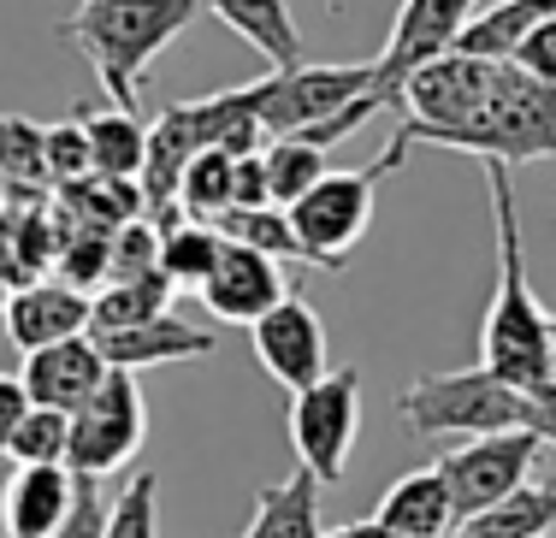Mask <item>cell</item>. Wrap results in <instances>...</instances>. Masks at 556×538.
Here are the masks:
<instances>
[{"instance_id": "12", "label": "cell", "mask_w": 556, "mask_h": 538, "mask_svg": "<svg viewBox=\"0 0 556 538\" xmlns=\"http://www.w3.org/2000/svg\"><path fill=\"white\" fill-rule=\"evenodd\" d=\"M195 296H202V308H207V313H219V320H231V325H255L261 313H273L278 302H285V272H278V260H273V255H261V248L225 238L219 267L207 272L202 284H195Z\"/></svg>"}, {"instance_id": "8", "label": "cell", "mask_w": 556, "mask_h": 538, "mask_svg": "<svg viewBox=\"0 0 556 538\" xmlns=\"http://www.w3.org/2000/svg\"><path fill=\"white\" fill-rule=\"evenodd\" d=\"M386 84L379 60H362V65H285V72H267L261 77V130L273 137H296V130L332 119L338 107L362 101L367 89Z\"/></svg>"}, {"instance_id": "25", "label": "cell", "mask_w": 556, "mask_h": 538, "mask_svg": "<svg viewBox=\"0 0 556 538\" xmlns=\"http://www.w3.org/2000/svg\"><path fill=\"white\" fill-rule=\"evenodd\" d=\"M214 226L225 231L231 243H249V248H261V255H273L278 267H314L308 260V248H302L296 238V226H290V207H225V214L214 219Z\"/></svg>"}, {"instance_id": "23", "label": "cell", "mask_w": 556, "mask_h": 538, "mask_svg": "<svg viewBox=\"0 0 556 538\" xmlns=\"http://www.w3.org/2000/svg\"><path fill=\"white\" fill-rule=\"evenodd\" d=\"M89 130V172L96 178H142V161H149V125L137 119L130 107L96 113L84 125Z\"/></svg>"}, {"instance_id": "19", "label": "cell", "mask_w": 556, "mask_h": 538, "mask_svg": "<svg viewBox=\"0 0 556 538\" xmlns=\"http://www.w3.org/2000/svg\"><path fill=\"white\" fill-rule=\"evenodd\" d=\"M551 12H556V0H497V7L473 12L450 48H456V54H473V60H515V48H521Z\"/></svg>"}, {"instance_id": "20", "label": "cell", "mask_w": 556, "mask_h": 538, "mask_svg": "<svg viewBox=\"0 0 556 538\" xmlns=\"http://www.w3.org/2000/svg\"><path fill=\"white\" fill-rule=\"evenodd\" d=\"M551 527H556V485L527 479L503 503L480 509V515H462L450 538H545Z\"/></svg>"}, {"instance_id": "40", "label": "cell", "mask_w": 556, "mask_h": 538, "mask_svg": "<svg viewBox=\"0 0 556 538\" xmlns=\"http://www.w3.org/2000/svg\"><path fill=\"white\" fill-rule=\"evenodd\" d=\"M0 214H7V172H0Z\"/></svg>"}, {"instance_id": "24", "label": "cell", "mask_w": 556, "mask_h": 538, "mask_svg": "<svg viewBox=\"0 0 556 538\" xmlns=\"http://www.w3.org/2000/svg\"><path fill=\"white\" fill-rule=\"evenodd\" d=\"M219 255H225V231L214 226V219L172 214L161 226V272L172 284H184V291H195V284L219 267Z\"/></svg>"}, {"instance_id": "10", "label": "cell", "mask_w": 556, "mask_h": 538, "mask_svg": "<svg viewBox=\"0 0 556 538\" xmlns=\"http://www.w3.org/2000/svg\"><path fill=\"white\" fill-rule=\"evenodd\" d=\"M249 337H255V361L267 367V379H278L285 390H308L314 379H326L332 367H326V325L320 313H314L308 296H290L278 302L273 313H261L255 325H249Z\"/></svg>"}, {"instance_id": "27", "label": "cell", "mask_w": 556, "mask_h": 538, "mask_svg": "<svg viewBox=\"0 0 556 538\" xmlns=\"http://www.w3.org/2000/svg\"><path fill=\"white\" fill-rule=\"evenodd\" d=\"M261 161H267V190H273V207H296L302 195L314 190L326 172H332V161H326V149H314V142L302 137H273L267 149H261Z\"/></svg>"}, {"instance_id": "1", "label": "cell", "mask_w": 556, "mask_h": 538, "mask_svg": "<svg viewBox=\"0 0 556 538\" xmlns=\"http://www.w3.org/2000/svg\"><path fill=\"white\" fill-rule=\"evenodd\" d=\"M485 190H492L497 272H492V302H485V325H480V367H492L497 379L533 390L551 379V308L527 284L521 214H515V166L485 161Z\"/></svg>"}, {"instance_id": "3", "label": "cell", "mask_w": 556, "mask_h": 538, "mask_svg": "<svg viewBox=\"0 0 556 538\" xmlns=\"http://www.w3.org/2000/svg\"><path fill=\"white\" fill-rule=\"evenodd\" d=\"M432 149L480 154V161H503V166L551 161L556 154V89L539 84V77H527L515 60H503L485 107L462 130H444Z\"/></svg>"}, {"instance_id": "4", "label": "cell", "mask_w": 556, "mask_h": 538, "mask_svg": "<svg viewBox=\"0 0 556 538\" xmlns=\"http://www.w3.org/2000/svg\"><path fill=\"white\" fill-rule=\"evenodd\" d=\"M408 438H480V432L521 426L527 390L497 379L492 367H456V373H420L396 397Z\"/></svg>"}, {"instance_id": "37", "label": "cell", "mask_w": 556, "mask_h": 538, "mask_svg": "<svg viewBox=\"0 0 556 538\" xmlns=\"http://www.w3.org/2000/svg\"><path fill=\"white\" fill-rule=\"evenodd\" d=\"M326 538H396V533L379 515H367V521H343V527H332Z\"/></svg>"}, {"instance_id": "16", "label": "cell", "mask_w": 556, "mask_h": 538, "mask_svg": "<svg viewBox=\"0 0 556 538\" xmlns=\"http://www.w3.org/2000/svg\"><path fill=\"white\" fill-rule=\"evenodd\" d=\"M473 7H480V0H403V7H396V24H391V42H386V54H379L386 84H396L408 65L444 54V48L456 42V30L473 18Z\"/></svg>"}, {"instance_id": "17", "label": "cell", "mask_w": 556, "mask_h": 538, "mask_svg": "<svg viewBox=\"0 0 556 538\" xmlns=\"http://www.w3.org/2000/svg\"><path fill=\"white\" fill-rule=\"evenodd\" d=\"M379 521H386L396 538H450L456 533V497H450L439 462L396 479L391 491L379 497Z\"/></svg>"}, {"instance_id": "6", "label": "cell", "mask_w": 556, "mask_h": 538, "mask_svg": "<svg viewBox=\"0 0 556 538\" xmlns=\"http://www.w3.org/2000/svg\"><path fill=\"white\" fill-rule=\"evenodd\" d=\"M362 432V373L332 367L308 390H290V450L320 485H338L350 474V450Z\"/></svg>"}, {"instance_id": "32", "label": "cell", "mask_w": 556, "mask_h": 538, "mask_svg": "<svg viewBox=\"0 0 556 538\" xmlns=\"http://www.w3.org/2000/svg\"><path fill=\"white\" fill-rule=\"evenodd\" d=\"M42 149H48V178H54V190L72 178H89V130L77 119L42 125Z\"/></svg>"}, {"instance_id": "30", "label": "cell", "mask_w": 556, "mask_h": 538, "mask_svg": "<svg viewBox=\"0 0 556 538\" xmlns=\"http://www.w3.org/2000/svg\"><path fill=\"white\" fill-rule=\"evenodd\" d=\"M60 279L77 284V291L96 296L101 284L113 279V231H96V226H77L72 238H65V248L54 255Z\"/></svg>"}, {"instance_id": "31", "label": "cell", "mask_w": 556, "mask_h": 538, "mask_svg": "<svg viewBox=\"0 0 556 538\" xmlns=\"http://www.w3.org/2000/svg\"><path fill=\"white\" fill-rule=\"evenodd\" d=\"M154 497H161V479H154V474H137V479H130L125 491L108 503V515H101V533H96V538H161Z\"/></svg>"}, {"instance_id": "36", "label": "cell", "mask_w": 556, "mask_h": 538, "mask_svg": "<svg viewBox=\"0 0 556 538\" xmlns=\"http://www.w3.org/2000/svg\"><path fill=\"white\" fill-rule=\"evenodd\" d=\"M30 414V390H24L18 373H0V456H7L12 432H18V420Z\"/></svg>"}, {"instance_id": "29", "label": "cell", "mask_w": 556, "mask_h": 538, "mask_svg": "<svg viewBox=\"0 0 556 538\" xmlns=\"http://www.w3.org/2000/svg\"><path fill=\"white\" fill-rule=\"evenodd\" d=\"M65 450H72V414L30 402V414L18 420L7 444V462H65Z\"/></svg>"}, {"instance_id": "33", "label": "cell", "mask_w": 556, "mask_h": 538, "mask_svg": "<svg viewBox=\"0 0 556 538\" xmlns=\"http://www.w3.org/2000/svg\"><path fill=\"white\" fill-rule=\"evenodd\" d=\"M515 65H521L527 77H539V84L556 89V12H551L545 24H539L533 36H527L521 48H515Z\"/></svg>"}, {"instance_id": "11", "label": "cell", "mask_w": 556, "mask_h": 538, "mask_svg": "<svg viewBox=\"0 0 556 538\" xmlns=\"http://www.w3.org/2000/svg\"><path fill=\"white\" fill-rule=\"evenodd\" d=\"M77 509V474L65 462H12L0 485V538H60Z\"/></svg>"}, {"instance_id": "21", "label": "cell", "mask_w": 556, "mask_h": 538, "mask_svg": "<svg viewBox=\"0 0 556 538\" xmlns=\"http://www.w3.org/2000/svg\"><path fill=\"white\" fill-rule=\"evenodd\" d=\"M202 7L231 24L255 54H267L273 72L302 65V36H296V18H290L285 0H202Z\"/></svg>"}, {"instance_id": "26", "label": "cell", "mask_w": 556, "mask_h": 538, "mask_svg": "<svg viewBox=\"0 0 556 538\" xmlns=\"http://www.w3.org/2000/svg\"><path fill=\"white\" fill-rule=\"evenodd\" d=\"M0 172H7V195H48V149H42V125L24 113H0Z\"/></svg>"}, {"instance_id": "34", "label": "cell", "mask_w": 556, "mask_h": 538, "mask_svg": "<svg viewBox=\"0 0 556 538\" xmlns=\"http://www.w3.org/2000/svg\"><path fill=\"white\" fill-rule=\"evenodd\" d=\"M273 190H267V161L255 154H237L231 161V207H267Z\"/></svg>"}, {"instance_id": "7", "label": "cell", "mask_w": 556, "mask_h": 538, "mask_svg": "<svg viewBox=\"0 0 556 538\" xmlns=\"http://www.w3.org/2000/svg\"><path fill=\"white\" fill-rule=\"evenodd\" d=\"M149 438V409H142L137 373L113 367L96 390H89L84 409H72V450H65V467L84 479H108L118 467H130V456Z\"/></svg>"}, {"instance_id": "13", "label": "cell", "mask_w": 556, "mask_h": 538, "mask_svg": "<svg viewBox=\"0 0 556 538\" xmlns=\"http://www.w3.org/2000/svg\"><path fill=\"white\" fill-rule=\"evenodd\" d=\"M7 337L30 356V349H48V344H65V337H84L89 332V291L65 279H30L18 284L7 302Z\"/></svg>"}, {"instance_id": "9", "label": "cell", "mask_w": 556, "mask_h": 538, "mask_svg": "<svg viewBox=\"0 0 556 538\" xmlns=\"http://www.w3.org/2000/svg\"><path fill=\"white\" fill-rule=\"evenodd\" d=\"M545 444L533 438L527 426H509V432H480V438H462L456 450L439 456V474L456 497V521L462 515H480V509L503 503L515 485L533 479Z\"/></svg>"}, {"instance_id": "14", "label": "cell", "mask_w": 556, "mask_h": 538, "mask_svg": "<svg viewBox=\"0 0 556 538\" xmlns=\"http://www.w3.org/2000/svg\"><path fill=\"white\" fill-rule=\"evenodd\" d=\"M113 367L108 356H101V344L96 337H65V344H48V349H30L18 367V379H24V390H30V402H42V409H84L89 402V390L108 379Z\"/></svg>"}, {"instance_id": "28", "label": "cell", "mask_w": 556, "mask_h": 538, "mask_svg": "<svg viewBox=\"0 0 556 538\" xmlns=\"http://www.w3.org/2000/svg\"><path fill=\"white\" fill-rule=\"evenodd\" d=\"M231 161L237 154L231 149H202L190 166H184V178H178V207L190 219H219L225 207H231Z\"/></svg>"}, {"instance_id": "2", "label": "cell", "mask_w": 556, "mask_h": 538, "mask_svg": "<svg viewBox=\"0 0 556 538\" xmlns=\"http://www.w3.org/2000/svg\"><path fill=\"white\" fill-rule=\"evenodd\" d=\"M195 12L202 0H77L72 18H60V36L89 60L101 95L137 113L142 72L190 30Z\"/></svg>"}, {"instance_id": "5", "label": "cell", "mask_w": 556, "mask_h": 538, "mask_svg": "<svg viewBox=\"0 0 556 538\" xmlns=\"http://www.w3.org/2000/svg\"><path fill=\"white\" fill-rule=\"evenodd\" d=\"M403 161H408V149L391 137V149L379 154L374 166H350V172H338V166H332V172H326L296 207H290V226H296L302 248H308L314 272H343V267H350V255L362 248L367 226H374L379 183H386Z\"/></svg>"}, {"instance_id": "22", "label": "cell", "mask_w": 556, "mask_h": 538, "mask_svg": "<svg viewBox=\"0 0 556 538\" xmlns=\"http://www.w3.org/2000/svg\"><path fill=\"white\" fill-rule=\"evenodd\" d=\"M172 291H178V284H172L161 267L137 272V279H108L96 296H89V337L125 332V325H142V320H154V313H166Z\"/></svg>"}, {"instance_id": "38", "label": "cell", "mask_w": 556, "mask_h": 538, "mask_svg": "<svg viewBox=\"0 0 556 538\" xmlns=\"http://www.w3.org/2000/svg\"><path fill=\"white\" fill-rule=\"evenodd\" d=\"M7 302H12V279L0 272V313H7Z\"/></svg>"}, {"instance_id": "15", "label": "cell", "mask_w": 556, "mask_h": 538, "mask_svg": "<svg viewBox=\"0 0 556 538\" xmlns=\"http://www.w3.org/2000/svg\"><path fill=\"white\" fill-rule=\"evenodd\" d=\"M108 367H125V373H142V367H166V361H202L219 349L214 332H202V325L178 320V313H154V320L142 325H125V332H101L96 337Z\"/></svg>"}, {"instance_id": "39", "label": "cell", "mask_w": 556, "mask_h": 538, "mask_svg": "<svg viewBox=\"0 0 556 538\" xmlns=\"http://www.w3.org/2000/svg\"><path fill=\"white\" fill-rule=\"evenodd\" d=\"M551 379H556V313H551Z\"/></svg>"}, {"instance_id": "35", "label": "cell", "mask_w": 556, "mask_h": 538, "mask_svg": "<svg viewBox=\"0 0 556 538\" xmlns=\"http://www.w3.org/2000/svg\"><path fill=\"white\" fill-rule=\"evenodd\" d=\"M521 426L533 432L545 450H556V379H545V385L527 390V409H521Z\"/></svg>"}, {"instance_id": "18", "label": "cell", "mask_w": 556, "mask_h": 538, "mask_svg": "<svg viewBox=\"0 0 556 538\" xmlns=\"http://www.w3.org/2000/svg\"><path fill=\"white\" fill-rule=\"evenodd\" d=\"M237 538H326V527H320V479L296 462L278 485H261L255 491V521H249Z\"/></svg>"}]
</instances>
